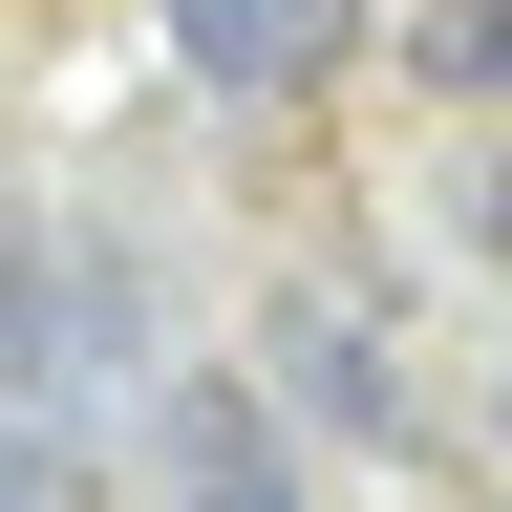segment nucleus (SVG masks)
<instances>
[{
  "instance_id": "nucleus-6",
  "label": "nucleus",
  "mask_w": 512,
  "mask_h": 512,
  "mask_svg": "<svg viewBox=\"0 0 512 512\" xmlns=\"http://www.w3.org/2000/svg\"><path fill=\"white\" fill-rule=\"evenodd\" d=\"M0 512H64V470H43V427L0 406Z\"/></svg>"
},
{
  "instance_id": "nucleus-8",
  "label": "nucleus",
  "mask_w": 512,
  "mask_h": 512,
  "mask_svg": "<svg viewBox=\"0 0 512 512\" xmlns=\"http://www.w3.org/2000/svg\"><path fill=\"white\" fill-rule=\"evenodd\" d=\"M491 427H512V406H491Z\"/></svg>"
},
{
  "instance_id": "nucleus-4",
  "label": "nucleus",
  "mask_w": 512,
  "mask_h": 512,
  "mask_svg": "<svg viewBox=\"0 0 512 512\" xmlns=\"http://www.w3.org/2000/svg\"><path fill=\"white\" fill-rule=\"evenodd\" d=\"M406 86H491L512 107V0H406Z\"/></svg>"
},
{
  "instance_id": "nucleus-2",
  "label": "nucleus",
  "mask_w": 512,
  "mask_h": 512,
  "mask_svg": "<svg viewBox=\"0 0 512 512\" xmlns=\"http://www.w3.org/2000/svg\"><path fill=\"white\" fill-rule=\"evenodd\" d=\"M192 86H235V107H320L363 64V0H150Z\"/></svg>"
},
{
  "instance_id": "nucleus-3",
  "label": "nucleus",
  "mask_w": 512,
  "mask_h": 512,
  "mask_svg": "<svg viewBox=\"0 0 512 512\" xmlns=\"http://www.w3.org/2000/svg\"><path fill=\"white\" fill-rule=\"evenodd\" d=\"M278 384H299L320 427H406V342H384L342 278H299V299H278Z\"/></svg>"
},
{
  "instance_id": "nucleus-7",
  "label": "nucleus",
  "mask_w": 512,
  "mask_h": 512,
  "mask_svg": "<svg viewBox=\"0 0 512 512\" xmlns=\"http://www.w3.org/2000/svg\"><path fill=\"white\" fill-rule=\"evenodd\" d=\"M235 512H299V491H235Z\"/></svg>"
},
{
  "instance_id": "nucleus-5",
  "label": "nucleus",
  "mask_w": 512,
  "mask_h": 512,
  "mask_svg": "<svg viewBox=\"0 0 512 512\" xmlns=\"http://www.w3.org/2000/svg\"><path fill=\"white\" fill-rule=\"evenodd\" d=\"M448 235H470L491 278H512V128H470V171H448Z\"/></svg>"
},
{
  "instance_id": "nucleus-1",
  "label": "nucleus",
  "mask_w": 512,
  "mask_h": 512,
  "mask_svg": "<svg viewBox=\"0 0 512 512\" xmlns=\"http://www.w3.org/2000/svg\"><path fill=\"white\" fill-rule=\"evenodd\" d=\"M0 384H64V406H107V384H150V299H128L107 235H0Z\"/></svg>"
}]
</instances>
